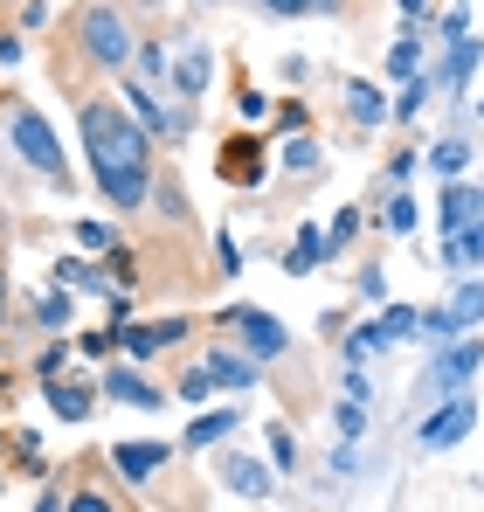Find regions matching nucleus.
I'll use <instances>...</instances> for the list:
<instances>
[{
  "mask_svg": "<svg viewBox=\"0 0 484 512\" xmlns=\"http://www.w3.org/2000/svg\"><path fill=\"white\" fill-rule=\"evenodd\" d=\"M429 167L443 173V180H457V173L471 167V146L464 139H443V146H429Z\"/></svg>",
  "mask_w": 484,
  "mask_h": 512,
  "instance_id": "5701e85b",
  "label": "nucleus"
},
{
  "mask_svg": "<svg viewBox=\"0 0 484 512\" xmlns=\"http://www.w3.org/2000/svg\"><path fill=\"white\" fill-rule=\"evenodd\" d=\"M187 340V326L180 319H153V326H118V346L132 353V360H153V353H166V346Z\"/></svg>",
  "mask_w": 484,
  "mask_h": 512,
  "instance_id": "1a4fd4ad",
  "label": "nucleus"
},
{
  "mask_svg": "<svg viewBox=\"0 0 484 512\" xmlns=\"http://www.w3.org/2000/svg\"><path fill=\"white\" fill-rule=\"evenodd\" d=\"M312 14H339V0H312Z\"/></svg>",
  "mask_w": 484,
  "mask_h": 512,
  "instance_id": "79ce46f5",
  "label": "nucleus"
},
{
  "mask_svg": "<svg viewBox=\"0 0 484 512\" xmlns=\"http://www.w3.org/2000/svg\"><path fill=\"white\" fill-rule=\"evenodd\" d=\"M263 7H270V14H284V21H291V14H312V0H263Z\"/></svg>",
  "mask_w": 484,
  "mask_h": 512,
  "instance_id": "4c0bfd02",
  "label": "nucleus"
},
{
  "mask_svg": "<svg viewBox=\"0 0 484 512\" xmlns=\"http://www.w3.org/2000/svg\"><path fill=\"white\" fill-rule=\"evenodd\" d=\"M104 395L125 402V409H160V388H153L146 374H132V367H111V374H104Z\"/></svg>",
  "mask_w": 484,
  "mask_h": 512,
  "instance_id": "f8f14e48",
  "label": "nucleus"
},
{
  "mask_svg": "<svg viewBox=\"0 0 484 512\" xmlns=\"http://www.w3.org/2000/svg\"><path fill=\"white\" fill-rule=\"evenodd\" d=\"M83 153L90 180L111 208H139L153 201V167H146V125H132L118 104H90L83 111Z\"/></svg>",
  "mask_w": 484,
  "mask_h": 512,
  "instance_id": "f257e3e1",
  "label": "nucleus"
},
{
  "mask_svg": "<svg viewBox=\"0 0 484 512\" xmlns=\"http://www.w3.org/2000/svg\"><path fill=\"white\" fill-rule=\"evenodd\" d=\"M353 229H360V215H353V208H339V215H332V229H325V243H332V250H339V243H346V236H353Z\"/></svg>",
  "mask_w": 484,
  "mask_h": 512,
  "instance_id": "7c9ffc66",
  "label": "nucleus"
},
{
  "mask_svg": "<svg viewBox=\"0 0 484 512\" xmlns=\"http://www.w3.org/2000/svg\"><path fill=\"white\" fill-rule=\"evenodd\" d=\"M346 111H353V125H381V118H388L374 84H346Z\"/></svg>",
  "mask_w": 484,
  "mask_h": 512,
  "instance_id": "4be33fe9",
  "label": "nucleus"
},
{
  "mask_svg": "<svg viewBox=\"0 0 484 512\" xmlns=\"http://www.w3.org/2000/svg\"><path fill=\"white\" fill-rule=\"evenodd\" d=\"M35 319H42V326H70V298H56V291H49V298L35 305Z\"/></svg>",
  "mask_w": 484,
  "mask_h": 512,
  "instance_id": "c85d7f7f",
  "label": "nucleus"
},
{
  "mask_svg": "<svg viewBox=\"0 0 484 512\" xmlns=\"http://www.w3.org/2000/svg\"><path fill=\"white\" fill-rule=\"evenodd\" d=\"M478 118H484V104H478Z\"/></svg>",
  "mask_w": 484,
  "mask_h": 512,
  "instance_id": "c03bdc74",
  "label": "nucleus"
},
{
  "mask_svg": "<svg viewBox=\"0 0 484 512\" xmlns=\"http://www.w3.org/2000/svg\"><path fill=\"white\" fill-rule=\"evenodd\" d=\"M388 77H395V84H422V49H415V35H402V42L388 49Z\"/></svg>",
  "mask_w": 484,
  "mask_h": 512,
  "instance_id": "412c9836",
  "label": "nucleus"
},
{
  "mask_svg": "<svg viewBox=\"0 0 484 512\" xmlns=\"http://www.w3.org/2000/svg\"><path fill=\"white\" fill-rule=\"evenodd\" d=\"M471 215H478V187H464V180H450V187H443V208H436V222H443V236H464V229H471Z\"/></svg>",
  "mask_w": 484,
  "mask_h": 512,
  "instance_id": "4468645a",
  "label": "nucleus"
},
{
  "mask_svg": "<svg viewBox=\"0 0 484 512\" xmlns=\"http://www.w3.org/2000/svg\"><path fill=\"white\" fill-rule=\"evenodd\" d=\"M180 90H208V56H187L180 63Z\"/></svg>",
  "mask_w": 484,
  "mask_h": 512,
  "instance_id": "c756f323",
  "label": "nucleus"
},
{
  "mask_svg": "<svg viewBox=\"0 0 484 512\" xmlns=\"http://www.w3.org/2000/svg\"><path fill=\"white\" fill-rule=\"evenodd\" d=\"M277 125H284V132H291V139H298V132H305V125H312V118H305V104H284V111H277Z\"/></svg>",
  "mask_w": 484,
  "mask_h": 512,
  "instance_id": "72a5a7b5",
  "label": "nucleus"
},
{
  "mask_svg": "<svg viewBox=\"0 0 484 512\" xmlns=\"http://www.w3.org/2000/svg\"><path fill=\"white\" fill-rule=\"evenodd\" d=\"M0 312H7V298H0Z\"/></svg>",
  "mask_w": 484,
  "mask_h": 512,
  "instance_id": "37998d69",
  "label": "nucleus"
},
{
  "mask_svg": "<svg viewBox=\"0 0 484 512\" xmlns=\"http://www.w3.org/2000/svg\"><path fill=\"white\" fill-rule=\"evenodd\" d=\"M484 319V284H464L443 312H422V333H443V340H457V333H471Z\"/></svg>",
  "mask_w": 484,
  "mask_h": 512,
  "instance_id": "6e6552de",
  "label": "nucleus"
},
{
  "mask_svg": "<svg viewBox=\"0 0 484 512\" xmlns=\"http://www.w3.org/2000/svg\"><path fill=\"white\" fill-rule=\"evenodd\" d=\"M325 250H332V243H325V229H298V243L284 250V270H319Z\"/></svg>",
  "mask_w": 484,
  "mask_h": 512,
  "instance_id": "aec40b11",
  "label": "nucleus"
},
{
  "mask_svg": "<svg viewBox=\"0 0 484 512\" xmlns=\"http://www.w3.org/2000/svg\"><path fill=\"white\" fill-rule=\"evenodd\" d=\"M478 367H484V346L478 340L443 346V353L429 360V374H422V395H443V388H450V395H464V381H471Z\"/></svg>",
  "mask_w": 484,
  "mask_h": 512,
  "instance_id": "423d86ee",
  "label": "nucleus"
},
{
  "mask_svg": "<svg viewBox=\"0 0 484 512\" xmlns=\"http://www.w3.org/2000/svg\"><path fill=\"white\" fill-rule=\"evenodd\" d=\"M422 326V312H408V305H388L374 326H360L353 340H346V360H367V353H381V346H395V340H408Z\"/></svg>",
  "mask_w": 484,
  "mask_h": 512,
  "instance_id": "0eeeda50",
  "label": "nucleus"
},
{
  "mask_svg": "<svg viewBox=\"0 0 484 512\" xmlns=\"http://www.w3.org/2000/svg\"><path fill=\"white\" fill-rule=\"evenodd\" d=\"M139 70H146V77H173V70H166V56H160V49H139Z\"/></svg>",
  "mask_w": 484,
  "mask_h": 512,
  "instance_id": "c9c22d12",
  "label": "nucleus"
},
{
  "mask_svg": "<svg viewBox=\"0 0 484 512\" xmlns=\"http://www.w3.org/2000/svg\"><path fill=\"white\" fill-rule=\"evenodd\" d=\"M229 333L242 340V353L263 367V360H277L284 346H291V333H284V319H270V312H256V305H229Z\"/></svg>",
  "mask_w": 484,
  "mask_h": 512,
  "instance_id": "20e7f679",
  "label": "nucleus"
},
{
  "mask_svg": "<svg viewBox=\"0 0 484 512\" xmlns=\"http://www.w3.org/2000/svg\"><path fill=\"white\" fill-rule=\"evenodd\" d=\"M381 222H388V236H408V229H415V222H422V208H415V201H408V194H395V201H388V215H381Z\"/></svg>",
  "mask_w": 484,
  "mask_h": 512,
  "instance_id": "b1692460",
  "label": "nucleus"
},
{
  "mask_svg": "<svg viewBox=\"0 0 484 512\" xmlns=\"http://www.w3.org/2000/svg\"><path fill=\"white\" fill-rule=\"evenodd\" d=\"M0 63H7V70L21 63V35H0Z\"/></svg>",
  "mask_w": 484,
  "mask_h": 512,
  "instance_id": "58836bf2",
  "label": "nucleus"
},
{
  "mask_svg": "<svg viewBox=\"0 0 484 512\" xmlns=\"http://www.w3.org/2000/svg\"><path fill=\"white\" fill-rule=\"evenodd\" d=\"M70 512H118V506H111L104 492H77V499H70Z\"/></svg>",
  "mask_w": 484,
  "mask_h": 512,
  "instance_id": "f704fd0d",
  "label": "nucleus"
},
{
  "mask_svg": "<svg viewBox=\"0 0 484 512\" xmlns=\"http://www.w3.org/2000/svg\"><path fill=\"white\" fill-rule=\"evenodd\" d=\"M215 263H222L229 277H236V270H242V250H236V243H229V229H222V243H215Z\"/></svg>",
  "mask_w": 484,
  "mask_h": 512,
  "instance_id": "473e14b6",
  "label": "nucleus"
},
{
  "mask_svg": "<svg viewBox=\"0 0 484 512\" xmlns=\"http://www.w3.org/2000/svg\"><path fill=\"white\" fill-rule=\"evenodd\" d=\"M332 423H339V436L353 443V436L367 429V416H360V402H339V409H332Z\"/></svg>",
  "mask_w": 484,
  "mask_h": 512,
  "instance_id": "cd10ccee",
  "label": "nucleus"
},
{
  "mask_svg": "<svg viewBox=\"0 0 484 512\" xmlns=\"http://www.w3.org/2000/svg\"><path fill=\"white\" fill-rule=\"evenodd\" d=\"M222 485L242 492V499H270V471L249 464V457H222Z\"/></svg>",
  "mask_w": 484,
  "mask_h": 512,
  "instance_id": "dca6fc26",
  "label": "nucleus"
},
{
  "mask_svg": "<svg viewBox=\"0 0 484 512\" xmlns=\"http://www.w3.org/2000/svg\"><path fill=\"white\" fill-rule=\"evenodd\" d=\"M422 97H429V84H408L402 90V118H415V111H422Z\"/></svg>",
  "mask_w": 484,
  "mask_h": 512,
  "instance_id": "e433bc0d",
  "label": "nucleus"
},
{
  "mask_svg": "<svg viewBox=\"0 0 484 512\" xmlns=\"http://www.w3.org/2000/svg\"><path fill=\"white\" fill-rule=\"evenodd\" d=\"M236 429H242V409H208V416L187 423V450H215V443H229Z\"/></svg>",
  "mask_w": 484,
  "mask_h": 512,
  "instance_id": "ddd939ff",
  "label": "nucleus"
},
{
  "mask_svg": "<svg viewBox=\"0 0 484 512\" xmlns=\"http://www.w3.org/2000/svg\"><path fill=\"white\" fill-rule=\"evenodd\" d=\"M284 167H291V173L319 167V146H312V139H305V132H298V139H291V146H284Z\"/></svg>",
  "mask_w": 484,
  "mask_h": 512,
  "instance_id": "a878e982",
  "label": "nucleus"
},
{
  "mask_svg": "<svg viewBox=\"0 0 484 512\" xmlns=\"http://www.w3.org/2000/svg\"><path fill=\"white\" fill-rule=\"evenodd\" d=\"M118 90H125V104L146 118V132H160V139H180V132H187V125H180V111H166V104H160L146 84H118Z\"/></svg>",
  "mask_w": 484,
  "mask_h": 512,
  "instance_id": "9b49d317",
  "label": "nucleus"
},
{
  "mask_svg": "<svg viewBox=\"0 0 484 512\" xmlns=\"http://www.w3.org/2000/svg\"><path fill=\"white\" fill-rule=\"evenodd\" d=\"M77 243H83V250H90V256H104V250H111V243H118V236H111L104 222H77Z\"/></svg>",
  "mask_w": 484,
  "mask_h": 512,
  "instance_id": "bb28decb",
  "label": "nucleus"
},
{
  "mask_svg": "<svg viewBox=\"0 0 484 512\" xmlns=\"http://www.w3.org/2000/svg\"><path fill=\"white\" fill-rule=\"evenodd\" d=\"M49 409H56L63 423H83V416L97 409V395H90L83 381H49Z\"/></svg>",
  "mask_w": 484,
  "mask_h": 512,
  "instance_id": "6ab92c4d",
  "label": "nucleus"
},
{
  "mask_svg": "<svg viewBox=\"0 0 484 512\" xmlns=\"http://www.w3.org/2000/svg\"><path fill=\"white\" fill-rule=\"evenodd\" d=\"M208 381H215V388H256V360L215 346V353H208Z\"/></svg>",
  "mask_w": 484,
  "mask_h": 512,
  "instance_id": "2eb2a0df",
  "label": "nucleus"
},
{
  "mask_svg": "<svg viewBox=\"0 0 484 512\" xmlns=\"http://www.w3.org/2000/svg\"><path fill=\"white\" fill-rule=\"evenodd\" d=\"M77 35H83V56H90L97 70H111V77L139 56V49H132V28H125L118 7H90V14L77 21Z\"/></svg>",
  "mask_w": 484,
  "mask_h": 512,
  "instance_id": "7ed1b4c3",
  "label": "nucleus"
},
{
  "mask_svg": "<svg viewBox=\"0 0 484 512\" xmlns=\"http://www.w3.org/2000/svg\"><path fill=\"white\" fill-rule=\"evenodd\" d=\"M35 512H63V492H42V506Z\"/></svg>",
  "mask_w": 484,
  "mask_h": 512,
  "instance_id": "ea45409f",
  "label": "nucleus"
},
{
  "mask_svg": "<svg viewBox=\"0 0 484 512\" xmlns=\"http://www.w3.org/2000/svg\"><path fill=\"white\" fill-rule=\"evenodd\" d=\"M395 7H402V14H408V21H415V14H422V0H395Z\"/></svg>",
  "mask_w": 484,
  "mask_h": 512,
  "instance_id": "a19ab883",
  "label": "nucleus"
},
{
  "mask_svg": "<svg viewBox=\"0 0 484 512\" xmlns=\"http://www.w3.org/2000/svg\"><path fill=\"white\" fill-rule=\"evenodd\" d=\"M270 464H284V471L298 464V436H291L284 423H270Z\"/></svg>",
  "mask_w": 484,
  "mask_h": 512,
  "instance_id": "393cba45",
  "label": "nucleus"
},
{
  "mask_svg": "<svg viewBox=\"0 0 484 512\" xmlns=\"http://www.w3.org/2000/svg\"><path fill=\"white\" fill-rule=\"evenodd\" d=\"M208 388H215V381H208V367H201V374L180 381V402H208Z\"/></svg>",
  "mask_w": 484,
  "mask_h": 512,
  "instance_id": "2f4dec72",
  "label": "nucleus"
},
{
  "mask_svg": "<svg viewBox=\"0 0 484 512\" xmlns=\"http://www.w3.org/2000/svg\"><path fill=\"white\" fill-rule=\"evenodd\" d=\"M471 429H478V402L471 395H450V402H436L422 416V450H457Z\"/></svg>",
  "mask_w": 484,
  "mask_h": 512,
  "instance_id": "39448f33",
  "label": "nucleus"
},
{
  "mask_svg": "<svg viewBox=\"0 0 484 512\" xmlns=\"http://www.w3.org/2000/svg\"><path fill=\"white\" fill-rule=\"evenodd\" d=\"M104 457H111V471H118V478H153L166 457H173V443H111Z\"/></svg>",
  "mask_w": 484,
  "mask_h": 512,
  "instance_id": "9d476101",
  "label": "nucleus"
},
{
  "mask_svg": "<svg viewBox=\"0 0 484 512\" xmlns=\"http://www.w3.org/2000/svg\"><path fill=\"white\" fill-rule=\"evenodd\" d=\"M478 56H484L478 42H457V49H450V56L436 63V84H443V90H450V97H457V90L471 84V70H478Z\"/></svg>",
  "mask_w": 484,
  "mask_h": 512,
  "instance_id": "a211bd4d",
  "label": "nucleus"
},
{
  "mask_svg": "<svg viewBox=\"0 0 484 512\" xmlns=\"http://www.w3.org/2000/svg\"><path fill=\"white\" fill-rule=\"evenodd\" d=\"M222 173H236V187H256L263 180V146L256 139H229L222 146Z\"/></svg>",
  "mask_w": 484,
  "mask_h": 512,
  "instance_id": "f3484780",
  "label": "nucleus"
},
{
  "mask_svg": "<svg viewBox=\"0 0 484 512\" xmlns=\"http://www.w3.org/2000/svg\"><path fill=\"white\" fill-rule=\"evenodd\" d=\"M14 146H21V160L42 173V180H56V187H70V153H63V139H56V125L42 118V111H14Z\"/></svg>",
  "mask_w": 484,
  "mask_h": 512,
  "instance_id": "f03ea898",
  "label": "nucleus"
}]
</instances>
